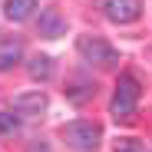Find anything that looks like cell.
<instances>
[{
  "instance_id": "obj_1",
  "label": "cell",
  "mask_w": 152,
  "mask_h": 152,
  "mask_svg": "<svg viewBox=\"0 0 152 152\" xmlns=\"http://www.w3.org/2000/svg\"><path fill=\"white\" fill-rule=\"evenodd\" d=\"M139 96H142L139 80H136L132 73H122L119 83H116V93H113V103H109L113 119L116 122H129L136 116V109H139Z\"/></svg>"
},
{
  "instance_id": "obj_2",
  "label": "cell",
  "mask_w": 152,
  "mask_h": 152,
  "mask_svg": "<svg viewBox=\"0 0 152 152\" xmlns=\"http://www.w3.org/2000/svg\"><path fill=\"white\" fill-rule=\"evenodd\" d=\"M76 50H80V56H83L86 63H93V66H103V69L119 66V50H116L109 40H103V37L86 33V37L76 40Z\"/></svg>"
},
{
  "instance_id": "obj_3",
  "label": "cell",
  "mask_w": 152,
  "mask_h": 152,
  "mask_svg": "<svg viewBox=\"0 0 152 152\" xmlns=\"http://www.w3.org/2000/svg\"><path fill=\"white\" fill-rule=\"evenodd\" d=\"M60 136H63V139H66V145H69V149H76V152H93V149L99 145V139H103V129H99L96 122L80 119V122L63 126V132H60Z\"/></svg>"
},
{
  "instance_id": "obj_4",
  "label": "cell",
  "mask_w": 152,
  "mask_h": 152,
  "mask_svg": "<svg viewBox=\"0 0 152 152\" xmlns=\"http://www.w3.org/2000/svg\"><path fill=\"white\" fill-rule=\"evenodd\" d=\"M103 13L113 23H132L142 13V0H103Z\"/></svg>"
},
{
  "instance_id": "obj_5",
  "label": "cell",
  "mask_w": 152,
  "mask_h": 152,
  "mask_svg": "<svg viewBox=\"0 0 152 152\" xmlns=\"http://www.w3.org/2000/svg\"><path fill=\"white\" fill-rule=\"evenodd\" d=\"M37 30H40V37H63L66 33V20H63V13L56 10V7H46V10H40V20H37Z\"/></svg>"
},
{
  "instance_id": "obj_6",
  "label": "cell",
  "mask_w": 152,
  "mask_h": 152,
  "mask_svg": "<svg viewBox=\"0 0 152 152\" xmlns=\"http://www.w3.org/2000/svg\"><path fill=\"white\" fill-rule=\"evenodd\" d=\"M46 109V96L37 89V93H23V96H17L13 99V113L17 116H40Z\"/></svg>"
},
{
  "instance_id": "obj_7",
  "label": "cell",
  "mask_w": 152,
  "mask_h": 152,
  "mask_svg": "<svg viewBox=\"0 0 152 152\" xmlns=\"http://www.w3.org/2000/svg\"><path fill=\"white\" fill-rule=\"evenodd\" d=\"M33 10H40L37 0H7V4H4V13H7L10 23H23V20H30Z\"/></svg>"
},
{
  "instance_id": "obj_8",
  "label": "cell",
  "mask_w": 152,
  "mask_h": 152,
  "mask_svg": "<svg viewBox=\"0 0 152 152\" xmlns=\"http://www.w3.org/2000/svg\"><path fill=\"white\" fill-rule=\"evenodd\" d=\"M20 56H23L20 40H7V43H0V69H10L13 63H20Z\"/></svg>"
},
{
  "instance_id": "obj_9",
  "label": "cell",
  "mask_w": 152,
  "mask_h": 152,
  "mask_svg": "<svg viewBox=\"0 0 152 152\" xmlns=\"http://www.w3.org/2000/svg\"><path fill=\"white\" fill-rule=\"evenodd\" d=\"M30 76H33V80H50V76H53V60H50V56L30 60Z\"/></svg>"
},
{
  "instance_id": "obj_10",
  "label": "cell",
  "mask_w": 152,
  "mask_h": 152,
  "mask_svg": "<svg viewBox=\"0 0 152 152\" xmlns=\"http://www.w3.org/2000/svg\"><path fill=\"white\" fill-rule=\"evenodd\" d=\"M93 93H96V86H93V83H76L73 89H66V96L73 99V103H86Z\"/></svg>"
},
{
  "instance_id": "obj_11",
  "label": "cell",
  "mask_w": 152,
  "mask_h": 152,
  "mask_svg": "<svg viewBox=\"0 0 152 152\" xmlns=\"http://www.w3.org/2000/svg\"><path fill=\"white\" fill-rule=\"evenodd\" d=\"M17 129H20V119L10 113H0V136H13Z\"/></svg>"
},
{
  "instance_id": "obj_12",
  "label": "cell",
  "mask_w": 152,
  "mask_h": 152,
  "mask_svg": "<svg viewBox=\"0 0 152 152\" xmlns=\"http://www.w3.org/2000/svg\"><path fill=\"white\" fill-rule=\"evenodd\" d=\"M116 152H142V145L136 139H119L116 142Z\"/></svg>"
},
{
  "instance_id": "obj_13",
  "label": "cell",
  "mask_w": 152,
  "mask_h": 152,
  "mask_svg": "<svg viewBox=\"0 0 152 152\" xmlns=\"http://www.w3.org/2000/svg\"><path fill=\"white\" fill-rule=\"evenodd\" d=\"M30 152H50L46 145H30Z\"/></svg>"
}]
</instances>
